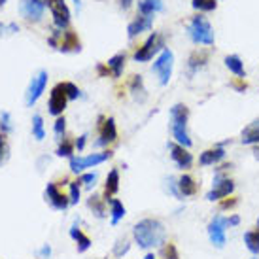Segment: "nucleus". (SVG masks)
I'll list each match as a JSON object with an SVG mask.
<instances>
[{"mask_svg": "<svg viewBox=\"0 0 259 259\" xmlns=\"http://www.w3.org/2000/svg\"><path fill=\"white\" fill-rule=\"evenodd\" d=\"M133 237H135V240H137V244L140 248L150 250V248L165 244L166 231H165V225L159 222V220H155V218H146V220L138 222L133 227Z\"/></svg>", "mask_w": 259, "mask_h": 259, "instance_id": "f257e3e1", "label": "nucleus"}, {"mask_svg": "<svg viewBox=\"0 0 259 259\" xmlns=\"http://www.w3.org/2000/svg\"><path fill=\"white\" fill-rule=\"evenodd\" d=\"M187 119H189V108L186 104H174L170 108V131H172V137L176 140V144L184 146V148H191V138L187 133Z\"/></svg>", "mask_w": 259, "mask_h": 259, "instance_id": "f03ea898", "label": "nucleus"}, {"mask_svg": "<svg viewBox=\"0 0 259 259\" xmlns=\"http://www.w3.org/2000/svg\"><path fill=\"white\" fill-rule=\"evenodd\" d=\"M187 34L191 38V42L201 44V46H212V44L216 42L212 25L202 15H195L193 19L189 21V25H187Z\"/></svg>", "mask_w": 259, "mask_h": 259, "instance_id": "7ed1b4c3", "label": "nucleus"}, {"mask_svg": "<svg viewBox=\"0 0 259 259\" xmlns=\"http://www.w3.org/2000/svg\"><path fill=\"white\" fill-rule=\"evenodd\" d=\"M163 50H165V36L159 34V32H151L150 36H148V40L135 51L133 59H135L137 63H148V61H151L155 55H159Z\"/></svg>", "mask_w": 259, "mask_h": 259, "instance_id": "20e7f679", "label": "nucleus"}, {"mask_svg": "<svg viewBox=\"0 0 259 259\" xmlns=\"http://www.w3.org/2000/svg\"><path fill=\"white\" fill-rule=\"evenodd\" d=\"M172 68H174V53L168 48H165L157 55V59H155V63L151 66V72L159 78L161 85H166L170 81V76H172Z\"/></svg>", "mask_w": 259, "mask_h": 259, "instance_id": "39448f33", "label": "nucleus"}, {"mask_svg": "<svg viewBox=\"0 0 259 259\" xmlns=\"http://www.w3.org/2000/svg\"><path fill=\"white\" fill-rule=\"evenodd\" d=\"M114 157V151H101V153H89L85 157H72L70 159V170L76 174H81L85 168H93V166L101 165L104 161Z\"/></svg>", "mask_w": 259, "mask_h": 259, "instance_id": "423d86ee", "label": "nucleus"}, {"mask_svg": "<svg viewBox=\"0 0 259 259\" xmlns=\"http://www.w3.org/2000/svg\"><path fill=\"white\" fill-rule=\"evenodd\" d=\"M46 6L51 10L55 29L59 30L68 29V25H70V10H68L65 0H46Z\"/></svg>", "mask_w": 259, "mask_h": 259, "instance_id": "0eeeda50", "label": "nucleus"}, {"mask_svg": "<svg viewBox=\"0 0 259 259\" xmlns=\"http://www.w3.org/2000/svg\"><path fill=\"white\" fill-rule=\"evenodd\" d=\"M48 72L46 70H40L32 76L29 83V89H27V95H25V102H27V106H34L38 102V99L42 97V93L46 91V85H48Z\"/></svg>", "mask_w": 259, "mask_h": 259, "instance_id": "6e6552de", "label": "nucleus"}, {"mask_svg": "<svg viewBox=\"0 0 259 259\" xmlns=\"http://www.w3.org/2000/svg\"><path fill=\"white\" fill-rule=\"evenodd\" d=\"M44 197H46V202H50L51 208L61 210V212H65V210L70 206V199H68V195L63 193L55 182H50V184L46 186Z\"/></svg>", "mask_w": 259, "mask_h": 259, "instance_id": "1a4fd4ad", "label": "nucleus"}, {"mask_svg": "<svg viewBox=\"0 0 259 259\" xmlns=\"http://www.w3.org/2000/svg\"><path fill=\"white\" fill-rule=\"evenodd\" d=\"M117 138V127H115L114 117H104L99 115V140L95 142L97 146H108L115 142Z\"/></svg>", "mask_w": 259, "mask_h": 259, "instance_id": "9d476101", "label": "nucleus"}, {"mask_svg": "<svg viewBox=\"0 0 259 259\" xmlns=\"http://www.w3.org/2000/svg\"><path fill=\"white\" fill-rule=\"evenodd\" d=\"M227 218L223 216H214L212 222L208 223V237L210 242L216 246V248H223L225 242H227V237H225V229H227Z\"/></svg>", "mask_w": 259, "mask_h": 259, "instance_id": "9b49d317", "label": "nucleus"}, {"mask_svg": "<svg viewBox=\"0 0 259 259\" xmlns=\"http://www.w3.org/2000/svg\"><path fill=\"white\" fill-rule=\"evenodd\" d=\"M44 10H46V0H21L19 2V12L27 21H42Z\"/></svg>", "mask_w": 259, "mask_h": 259, "instance_id": "f8f14e48", "label": "nucleus"}, {"mask_svg": "<svg viewBox=\"0 0 259 259\" xmlns=\"http://www.w3.org/2000/svg\"><path fill=\"white\" fill-rule=\"evenodd\" d=\"M66 104H68V97L65 95L63 87H61V83H57V85L51 89V93H50L48 112H50L51 115L59 117V115H63V112L66 110Z\"/></svg>", "mask_w": 259, "mask_h": 259, "instance_id": "ddd939ff", "label": "nucleus"}, {"mask_svg": "<svg viewBox=\"0 0 259 259\" xmlns=\"http://www.w3.org/2000/svg\"><path fill=\"white\" fill-rule=\"evenodd\" d=\"M168 151H170V159H172L176 166L182 168V170H187L193 165V155L189 153L187 148L176 144V142H168Z\"/></svg>", "mask_w": 259, "mask_h": 259, "instance_id": "4468645a", "label": "nucleus"}, {"mask_svg": "<svg viewBox=\"0 0 259 259\" xmlns=\"http://www.w3.org/2000/svg\"><path fill=\"white\" fill-rule=\"evenodd\" d=\"M223 159H225V148L222 144H216L210 150H204L199 155V165L201 166H214L220 165Z\"/></svg>", "mask_w": 259, "mask_h": 259, "instance_id": "2eb2a0df", "label": "nucleus"}, {"mask_svg": "<svg viewBox=\"0 0 259 259\" xmlns=\"http://www.w3.org/2000/svg\"><path fill=\"white\" fill-rule=\"evenodd\" d=\"M151 27H153V17H150V15H140L135 21L129 23V27H127V36L133 40V38H137L138 34L150 30Z\"/></svg>", "mask_w": 259, "mask_h": 259, "instance_id": "dca6fc26", "label": "nucleus"}, {"mask_svg": "<svg viewBox=\"0 0 259 259\" xmlns=\"http://www.w3.org/2000/svg\"><path fill=\"white\" fill-rule=\"evenodd\" d=\"M59 51H63V53H78L81 51V42H79V38L76 32L72 30H65L63 32V36H61V42H59Z\"/></svg>", "mask_w": 259, "mask_h": 259, "instance_id": "f3484780", "label": "nucleus"}, {"mask_svg": "<svg viewBox=\"0 0 259 259\" xmlns=\"http://www.w3.org/2000/svg\"><path fill=\"white\" fill-rule=\"evenodd\" d=\"M119 191V170L117 168H112L106 176V184H104V193H102V199L108 202L115 193Z\"/></svg>", "mask_w": 259, "mask_h": 259, "instance_id": "a211bd4d", "label": "nucleus"}, {"mask_svg": "<svg viewBox=\"0 0 259 259\" xmlns=\"http://www.w3.org/2000/svg\"><path fill=\"white\" fill-rule=\"evenodd\" d=\"M206 63H208V53L206 51H193L187 59V72H189V76L199 72Z\"/></svg>", "mask_w": 259, "mask_h": 259, "instance_id": "6ab92c4d", "label": "nucleus"}, {"mask_svg": "<svg viewBox=\"0 0 259 259\" xmlns=\"http://www.w3.org/2000/svg\"><path fill=\"white\" fill-rule=\"evenodd\" d=\"M70 238H72L74 242H76L79 253L87 252V250L91 248V238L87 237V235H83V231L78 227V223H74L72 227H70Z\"/></svg>", "mask_w": 259, "mask_h": 259, "instance_id": "aec40b11", "label": "nucleus"}, {"mask_svg": "<svg viewBox=\"0 0 259 259\" xmlns=\"http://www.w3.org/2000/svg\"><path fill=\"white\" fill-rule=\"evenodd\" d=\"M129 91H131V95H133V99L138 102H144L146 99H148L142 76H133V78L129 79Z\"/></svg>", "mask_w": 259, "mask_h": 259, "instance_id": "412c9836", "label": "nucleus"}, {"mask_svg": "<svg viewBox=\"0 0 259 259\" xmlns=\"http://www.w3.org/2000/svg\"><path fill=\"white\" fill-rule=\"evenodd\" d=\"M178 189H180L182 197H193V195H197V191H199V186H197V182H195L193 176L182 174L180 178H178Z\"/></svg>", "mask_w": 259, "mask_h": 259, "instance_id": "4be33fe9", "label": "nucleus"}, {"mask_svg": "<svg viewBox=\"0 0 259 259\" xmlns=\"http://www.w3.org/2000/svg\"><path fill=\"white\" fill-rule=\"evenodd\" d=\"M240 140H242V144H246V146L259 144V119L252 121L244 131H242V135H240Z\"/></svg>", "mask_w": 259, "mask_h": 259, "instance_id": "5701e85b", "label": "nucleus"}, {"mask_svg": "<svg viewBox=\"0 0 259 259\" xmlns=\"http://www.w3.org/2000/svg\"><path fill=\"white\" fill-rule=\"evenodd\" d=\"M223 63H225V66H227L237 78H242V79L246 78L244 63H242V59L238 57V55H227V57L223 59Z\"/></svg>", "mask_w": 259, "mask_h": 259, "instance_id": "b1692460", "label": "nucleus"}, {"mask_svg": "<svg viewBox=\"0 0 259 259\" xmlns=\"http://www.w3.org/2000/svg\"><path fill=\"white\" fill-rule=\"evenodd\" d=\"M125 59H127V55L123 53V51H119V53H115L114 57L108 59V63H106V66L110 68V74L114 76V78H119L123 74V68H125Z\"/></svg>", "mask_w": 259, "mask_h": 259, "instance_id": "393cba45", "label": "nucleus"}, {"mask_svg": "<svg viewBox=\"0 0 259 259\" xmlns=\"http://www.w3.org/2000/svg\"><path fill=\"white\" fill-rule=\"evenodd\" d=\"M138 12L140 15H150L163 12V0H138Z\"/></svg>", "mask_w": 259, "mask_h": 259, "instance_id": "a878e982", "label": "nucleus"}, {"mask_svg": "<svg viewBox=\"0 0 259 259\" xmlns=\"http://www.w3.org/2000/svg\"><path fill=\"white\" fill-rule=\"evenodd\" d=\"M87 206L89 210L93 212L97 218H106V201L102 199L101 195H91L89 199H87Z\"/></svg>", "mask_w": 259, "mask_h": 259, "instance_id": "bb28decb", "label": "nucleus"}, {"mask_svg": "<svg viewBox=\"0 0 259 259\" xmlns=\"http://www.w3.org/2000/svg\"><path fill=\"white\" fill-rule=\"evenodd\" d=\"M108 204H110V218H112V225H117V223L125 218L127 210H125V206H123V202L119 201V199H110Z\"/></svg>", "mask_w": 259, "mask_h": 259, "instance_id": "cd10ccee", "label": "nucleus"}, {"mask_svg": "<svg viewBox=\"0 0 259 259\" xmlns=\"http://www.w3.org/2000/svg\"><path fill=\"white\" fill-rule=\"evenodd\" d=\"M244 244L248 248V252H252L253 255L259 253V231H246L244 233Z\"/></svg>", "mask_w": 259, "mask_h": 259, "instance_id": "c85d7f7f", "label": "nucleus"}, {"mask_svg": "<svg viewBox=\"0 0 259 259\" xmlns=\"http://www.w3.org/2000/svg\"><path fill=\"white\" fill-rule=\"evenodd\" d=\"M74 150H76V146H74L72 140H68V138H63L61 140V144L57 146V153L59 157H68V159H72L74 157Z\"/></svg>", "mask_w": 259, "mask_h": 259, "instance_id": "c756f323", "label": "nucleus"}, {"mask_svg": "<svg viewBox=\"0 0 259 259\" xmlns=\"http://www.w3.org/2000/svg\"><path fill=\"white\" fill-rule=\"evenodd\" d=\"M32 137L36 138L38 142L46 138V129H44V119L40 114L32 115Z\"/></svg>", "mask_w": 259, "mask_h": 259, "instance_id": "7c9ffc66", "label": "nucleus"}, {"mask_svg": "<svg viewBox=\"0 0 259 259\" xmlns=\"http://www.w3.org/2000/svg\"><path fill=\"white\" fill-rule=\"evenodd\" d=\"M191 6L197 12H214L218 8L216 0H191Z\"/></svg>", "mask_w": 259, "mask_h": 259, "instance_id": "2f4dec72", "label": "nucleus"}, {"mask_svg": "<svg viewBox=\"0 0 259 259\" xmlns=\"http://www.w3.org/2000/svg\"><path fill=\"white\" fill-rule=\"evenodd\" d=\"M61 87H63V91H65V95L68 97V101H76L79 95V89L76 83H72V81H61Z\"/></svg>", "mask_w": 259, "mask_h": 259, "instance_id": "473e14b6", "label": "nucleus"}, {"mask_svg": "<svg viewBox=\"0 0 259 259\" xmlns=\"http://www.w3.org/2000/svg\"><path fill=\"white\" fill-rule=\"evenodd\" d=\"M68 187H70V193H68L70 204H78L79 197H81V184H79V180H76V182H70Z\"/></svg>", "mask_w": 259, "mask_h": 259, "instance_id": "72a5a7b5", "label": "nucleus"}, {"mask_svg": "<svg viewBox=\"0 0 259 259\" xmlns=\"http://www.w3.org/2000/svg\"><path fill=\"white\" fill-rule=\"evenodd\" d=\"M53 133H55V137H57L59 140H63V138H65V133H66L65 115H59L57 119H55V123H53Z\"/></svg>", "mask_w": 259, "mask_h": 259, "instance_id": "f704fd0d", "label": "nucleus"}, {"mask_svg": "<svg viewBox=\"0 0 259 259\" xmlns=\"http://www.w3.org/2000/svg\"><path fill=\"white\" fill-rule=\"evenodd\" d=\"M8 159H10V146H8L6 135L0 133V166L4 165Z\"/></svg>", "mask_w": 259, "mask_h": 259, "instance_id": "c9c22d12", "label": "nucleus"}, {"mask_svg": "<svg viewBox=\"0 0 259 259\" xmlns=\"http://www.w3.org/2000/svg\"><path fill=\"white\" fill-rule=\"evenodd\" d=\"M12 129H14V127H12V115L8 114V112H2V114H0V133H2V135H8Z\"/></svg>", "mask_w": 259, "mask_h": 259, "instance_id": "e433bc0d", "label": "nucleus"}, {"mask_svg": "<svg viewBox=\"0 0 259 259\" xmlns=\"http://www.w3.org/2000/svg\"><path fill=\"white\" fill-rule=\"evenodd\" d=\"M19 32V25L17 23H0V36H10Z\"/></svg>", "mask_w": 259, "mask_h": 259, "instance_id": "4c0bfd02", "label": "nucleus"}, {"mask_svg": "<svg viewBox=\"0 0 259 259\" xmlns=\"http://www.w3.org/2000/svg\"><path fill=\"white\" fill-rule=\"evenodd\" d=\"M163 255H165V259H180L178 250H176V246L172 242H165V246H163Z\"/></svg>", "mask_w": 259, "mask_h": 259, "instance_id": "58836bf2", "label": "nucleus"}, {"mask_svg": "<svg viewBox=\"0 0 259 259\" xmlns=\"http://www.w3.org/2000/svg\"><path fill=\"white\" fill-rule=\"evenodd\" d=\"M131 244L127 242V240H117V244L114 246V255L115 257H123L125 253L129 252Z\"/></svg>", "mask_w": 259, "mask_h": 259, "instance_id": "ea45409f", "label": "nucleus"}, {"mask_svg": "<svg viewBox=\"0 0 259 259\" xmlns=\"http://www.w3.org/2000/svg\"><path fill=\"white\" fill-rule=\"evenodd\" d=\"M97 182V172H83L79 176V184H83L85 187H93Z\"/></svg>", "mask_w": 259, "mask_h": 259, "instance_id": "a19ab883", "label": "nucleus"}, {"mask_svg": "<svg viewBox=\"0 0 259 259\" xmlns=\"http://www.w3.org/2000/svg\"><path fill=\"white\" fill-rule=\"evenodd\" d=\"M237 204H238L237 197H225V199L220 201V210H231V208H235Z\"/></svg>", "mask_w": 259, "mask_h": 259, "instance_id": "79ce46f5", "label": "nucleus"}, {"mask_svg": "<svg viewBox=\"0 0 259 259\" xmlns=\"http://www.w3.org/2000/svg\"><path fill=\"white\" fill-rule=\"evenodd\" d=\"M166 184H168V191H170L176 199H184V197H182V193H180V189H178V180L168 178V182H166Z\"/></svg>", "mask_w": 259, "mask_h": 259, "instance_id": "37998d69", "label": "nucleus"}, {"mask_svg": "<svg viewBox=\"0 0 259 259\" xmlns=\"http://www.w3.org/2000/svg\"><path fill=\"white\" fill-rule=\"evenodd\" d=\"M85 144H87V135H81V137L74 142V146H76V150H78V151L83 150V148H85Z\"/></svg>", "mask_w": 259, "mask_h": 259, "instance_id": "c03bdc74", "label": "nucleus"}, {"mask_svg": "<svg viewBox=\"0 0 259 259\" xmlns=\"http://www.w3.org/2000/svg\"><path fill=\"white\" fill-rule=\"evenodd\" d=\"M233 87L237 89L238 93H244V91H246V87H248V85H246V81H244V79H242V78H238V81H233Z\"/></svg>", "mask_w": 259, "mask_h": 259, "instance_id": "a18cd8bd", "label": "nucleus"}, {"mask_svg": "<svg viewBox=\"0 0 259 259\" xmlns=\"http://www.w3.org/2000/svg\"><path fill=\"white\" fill-rule=\"evenodd\" d=\"M238 223H240V218H238L237 214H233V216L227 218V225H229V227H237Z\"/></svg>", "mask_w": 259, "mask_h": 259, "instance_id": "49530a36", "label": "nucleus"}, {"mask_svg": "<svg viewBox=\"0 0 259 259\" xmlns=\"http://www.w3.org/2000/svg\"><path fill=\"white\" fill-rule=\"evenodd\" d=\"M97 72H99V76H102V78H106L110 74V68L106 65H99L97 66Z\"/></svg>", "mask_w": 259, "mask_h": 259, "instance_id": "de8ad7c7", "label": "nucleus"}, {"mask_svg": "<svg viewBox=\"0 0 259 259\" xmlns=\"http://www.w3.org/2000/svg\"><path fill=\"white\" fill-rule=\"evenodd\" d=\"M51 255V246L50 244H44V248L40 250V257L42 259H48Z\"/></svg>", "mask_w": 259, "mask_h": 259, "instance_id": "09e8293b", "label": "nucleus"}, {"mask_svg": "<svg viewBox=\"0 0 259 259\" xmlns=\"http://www.w3.org/2000/svg\"><path fill=\"white\" fill-rule=\"evenodd\" d=\"M133 2H135V0H119V8H121L123 12H127V10L133 6Z\"/></svg>", "mask_w": 259, "mask_h": 259, "instance_id": "8fccbe9b", "label": "nucleus"}, {"mask_svg": "<svg viewBox=\"0 0 259 259\" xmlns=\"http://www.w3.org/2000/svg\"><path fill=\"white\" fill-rule=\"evenodd\" d=\"M252 153H253V157H255L259 161V144L253 146V151H252Z\"/></svg>", "mask_w": 259, "mask_h": 259, "instance_id": "3c124183", "label": "nucleus"}, {"mask_svg": "<svg viewBox=\"0 0 259 259\" xmlns=\"http://www.w3.org/2000/svg\"><path fill=\"white\" fill-rule=\"evenodd\" d=\"M74 4H76V8L79 10V6H81V0H74Z\"/></svg>", "mask_w": 259, "mask_h": 259, "instance_id": "603ef678", "label": "nucleus"}, {"mask_svg": "<svg viewBox=\"0 0 259 259\" xmlns=\"http://www.w3.org/2000/svg\"><path fill=\"white\" fill-rule=\"evenodd\" d=\"M144 259H155V255H153V253H148V255H146Z\"/></svg>", "mask_w": 259, "mask_h": 259, "instance_id": "864d4df0", "label": "nucleus"}, {"mask_svg": "<svg viewBox=\"0 0 259 259\" xmlns=\"http://www.w3.org/2000/svg\"><path fill=\"white\" fill-rule=\"evenodd\" d=\"M4 4H6V0H0V8L4 6Z\"/></svg>", "mask_w": 259, "mask_h": 259, "instance_id": "5fc2aeb1", "label": "nucleus"}, {"mask_svg": "<svg viewBox=\"0 0 259 259\" xmlns=\"http://www.w3.org/2000/svg\"><path fill=\"white\" fill-rule=\"evenodd\" d=\"M257 231H259V218H257Z\"/></svg>", "mask_w": 259, "mask_h": 259, "instance_id": "6e6d98bb", "label": "nucleus"}, {"mask_svg": "<svg viewBox=\"0 0 259 259\" xmlns=\"http://www.w3.org/2000/svg\"><path fill=\"white\" fill-rule=\"evenodd\" d=\"M252 259H257V257H252Z\"/></svg>", "mask_w": 259, "mask_h": 259, "instance_id": "4d7b16f0", "label": "nucleus"}]
</instances>
